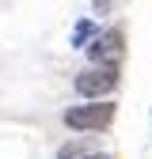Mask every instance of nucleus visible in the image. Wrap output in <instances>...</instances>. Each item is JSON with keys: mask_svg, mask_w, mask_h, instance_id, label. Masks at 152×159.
<instances>
[{"mask_svg": "<svg viewBox=\"0 0 152 159\" xmlns=\"http://www.w3.org/2000/svg\"><path fill=\"white\" fill-rule=\"evenodd\" d=\"M99 30H103V27L95 23L91 15H80V19L72 23V34H69V46H72V49H88V46H91V38L99 34Z\"/></svg>", "mask_w": 152, "mask_h": 159, "instance_id": "4", "label": "nucleus"}, {"mask_svg": "<svg viewBox=\"0 0 152 159\" xmlns=\"http://www.w3.org/2000/svg\"><path fill=\"white\" fill-rule=\"evenodd\" d=\"M72 87L80 98H110L118 91V65H88L84 72H76Z\"/></svg>", "mask_w": 152, "mask_h": 159, "instance_id": "2", "label": "nucleus"}, {"mask_svg": "<svg viewBox=\"0 0 152 159\" xmlns=\"http://www.w3.org/2000/svg\"><path fill=\"white\" fill-rule=\"evenodd\" d=\"M88 155H95L91 140H69V144H61V152H57V159H88Z\"/></svg>", "mask_w": 152, "mask_h": 159, "instance_id": "5", "label": "nucleus"}, {"mask_svg": "<svg viewBox=\"0 0 152 159\" xmlns=\"http://www.w3.org/2000/svg\"><path fill=\"white\" fill-rule=\"evenodd\" d=\"M88 159H114V155H107V152H95V155H88Z\"/></svg>", "mask_w": 152, "mask_h": 159, "instance_id": "6", "label": "nucleus"}, {"mask_svg": "<svg viewBox=\"0 0 152 159\" xmlns=\"http://www.w3.org/2000/svg\"><path fill=\"white\" fill-rule=\"evenodd\" d=\"M84 53H88L91 65H122V57H126V30L122 27H103Z\"/></svg>", "mask_w": 152, "mask_h": 159, "instance_id": "3", "label": "nucleus"}, {"mask_svg": "<svg viewBox=\"0 0 152 159\" xmlns=\"http://www.w3.org/2000/svg\"><path fill=\"white\" fill-rule=\"evenodd\" d=\"M118 117V102L114 98H84L80 106H69L65 110V129L72 133H107Z\"/></svg>", "mask_w": 152, "mask_h": 159, "instance_id": "1", "label": "nucleus"}]
</instances>
